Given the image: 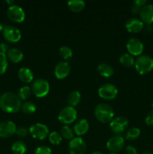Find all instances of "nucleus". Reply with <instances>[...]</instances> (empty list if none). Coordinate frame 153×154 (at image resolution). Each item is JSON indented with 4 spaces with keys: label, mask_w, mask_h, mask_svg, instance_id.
<instances>
[{
    "label": "nucleus",
    "mask_w": 153,
    "mask_h": 154,
    "mask_svg": "<svg viewBox=\"0 0 153 154\" xmlns=\"http://www.w3.org/2000/svg\"><path fill=\"white\" fill-rule=\"evenodd\" d=\"M22 102L19 96L11 92H6L1 96L0 108L9 114H14L21 110Z\"/></svg>",
    "instance_id": "1"
},
{
    "label": "nucleus",
    "mask_w": 153,
    "mask_h": 154,
    "mask_svg": "<svg viewBox=\"0 0 153 154\" xmlns=\"http://www.w3.org/2000/svg\"><path fill=\"white\" fill-rule=\"evenodd\" d=\"M94 114L96 119L103 123H110L114 117L113 109L110 105L106 103L98 104L94 108Z\"/></svg>",
    "instance_id": "2"
},
{
    "label": "nucleus",
    "mask_w": 153,
    "mask_h": 154,
    "mask_svg": "<svg viewBox=\"0 0 153 154\" xmlns=\"http://www.w3.org/2000/svg\"><path fill=\"white\" fill-rule=\"evenodd\" d=\"M134 67L140 75H146L153 69V59L150 56L142 54L135 60Z\"/></svg>",
    "instance_id": "3"
},
{
    "label": "nucleus",
    "mask_w": 153,
    "mask_h": 154,
    "mask_svg": "<svg viewBox=\"0 0 153 154\" xmlns=\"http://www.w3.org/2000/svg\"><path fill=\"white\" fill-rule=\"evenodd\" d=\"M32 92L37 98H44L50 92V84L44 78H37L32 84Z\"/></svg>",
    "instance_id": "4"
},
{
    "label": "nucleus",
    "mask_w": 153,
    "mask_h": 154,
    "mask_svg": "<svg viewBox=\"0 0 153 154\" xmlns=\"http://www.w3.org/2000/svg\"><path fill=\"white\" fill-rule=\"evenodd\" d=\"M77 117V111L74 107L66 106L60 111L58 115V120L64 125H68L74 123Z\"/></svg>",
    "instance_id": "5"
},
{
    "label": "nucleus",
    "mask_w": 153,
    "mask_h": 154,
    "mask_svg": "<svg viewBox=\"0 0 153 154\" xmlns=\"http://www.w3.org/2000/svg\"><path fill=\"white\" fill-rule=\"evenodd\" d=\"M118 90L114 84L106 83L100 86L98 90V96L104 100H112L118 95Z\"/></svg>",
    "instance_id": "6"
},
{
    "label": "nucleus",
    "mask_w": 153,
    "mask_h": 154,
    "mask_svg": "<svg viewBox=\"0 0 153 154\" xmlns=\"http://www.w3.org/2000/svg\"><path fill=\"white\" fill-rule=\"evenodd\" d=\"M30 135L32 138L38 140H44L49 135V129L44 123H36L32 125L28 129Z\"/></svg>",
    "instance_id": "7"
},
{
    "label": "nucleus",
    "mask_w": 153,
    "mask_h": 154,
    "mask_svg": "<svg viewBox=\"0 0 153 154\" xmlns=\"http://www.w3.org/2000/svg\"><path fill=\"white\" fill-rule=\"evenodd\" d=\"M2 35L4 38L7 42L10 43H16L19 42L21 38V32L18 28L14 26L7 25L4 26L2 31Z\"/></svg>",
    "instance_id": "8"
},
{
    "label": "nucleus",
    "mask_w": 153,
    "mask_h": 154,
    "mask_svg": "<svg viewBox=\"0 0 153 154\" xmlns=\"http://www.w3.org/2000/svg\"><path fill=\"white\" fill-rule=\"evenodd\" d=\"M7 16L11 21L14 23H21L25 20L26 14L23 9L18 5L9 6L7 10Z\"/></svg>",
    "instance_id": "9"
},
{
    "label": "nucleus",
    "mask_w": 153,
    "mask_h": 154,
    "mask_svg": "<svg viewBox=\"0 0 153 154\" xmlns=\"http://www.w3.org/2000/svg\"><path fill=\"white\" fill-rule=\"evenodd\" d=\"M70 154H84L86 150V143L81 137H74L68 144Z\"/></svg>",
    "instance_id": "10"
},
{
    "label": "nucleus",
    "mask_w": 153,
    "mask_h": 154,
    "mask_svg": "<svg viewBox=\"0 0 153 154\" xmlns=\"http://www.w3.org/2000/svg\"><path fill=\"white\" fill-rule=\"evenodd\" d=\"M124 139L121 135H114L109 138L106 144V147L111 153H117L119 152L124 148Z\"/></svg>",
    "instance_id": "11"
},
{
    "label": "nucleus",
    "mask_w": 153,
    "mask_h": 154,
    "mask_svg": "<svg viewBox=\"0 0 153 154\" xmlns=\"http://www.w3.org/2000/svg\"><path fill=\"white\" fill-rule=\"evenodd\" d=\"M128 54L132 56H140L143 52V44L140 39L136 38H130L126 44Z\"/></svg>",
    "instance_id": "12"
},
{
    "label": "nucleus",
    "mask_w": 153,
    "mask_h": 154,
    "mask_svg": "<svg viewBox=\"0 0 153 154\" xmlns=\"http://www.w3.org/2000/svg\"><path fill=\"white\" fill-rule=\"evenodd\" d=\"M129 125V121L124 117H117L112 119L110 123V127L111 130L115 134L122 133L128 128Z\"/></svg>",
    "instance_id": "13"
},
{
    "label": "nucleus",
    "mask_w": 153,
    "mask_h": 154,
    "mask_svg": "<svg viewBox=\"0 0 153 154\" xmlns=\"http://www.w3.org/2000/svg\"><path fill=\"white\" fill-rule=\"evenodd\" d=\"M16 126L11 120H4L0 123V138H8L16 134Z\"/></svg>",
    "instance_id": "14"
},
{
    "label": "nucleus",
    "mask_w": 153,
    "mask_h": 154,
    "mask_svg": "<svg viewBox=\"0 0 153 154\" xmlns=\"http://www.w3.org/2000/svg\"><path fill=\"white\" fill-rule=\"evenodd\" d=\"M70 72V66L68 62H58L54 69V75L57 79H64L67 78Z\"/></svg>",
    "instance_id": "15"
},
{
    "label": "nucleus",
    "mask_w": 153,
    "mask_h": 154,
    "mask_svg": "<svg viewBox=\"0 0 153 154\" xmlns=\"http://www.w3.org/2000/svg\"><path fill=\"white\" fill-rule=\"evenodd\" d=\"M140 20L143 23L151 24L153 23V5L146 4L140 11Z\"/></svg>",
    "instance_id": "16"
},
{
    "label": "nucleus",
    "mask_w": 153,
    "mask_h": 154,
    "mask_svg": "<svg viewBox=\"0 0 153 154\" xmlns=\"http://www.w3.org/2000/svg\"><path fill=\"white\" fill-rule=\"evenodd\" d=\"M144 23L140 19L136 17H131L125 23V28L128 32L130 33H138L142 29Z\"/></svg>",
    "instance_id": "17"
},
{
    "label": "nucleus",
    "mask_w": 153,
    "mask_h": 154,
    "mask_svg": "<svg viewBox=\"0 0 153 154\" xmlns=\"http://www.w3.org/2000/svg\"><path fill=\"white\" fill-rule=\"evenodd\" d=\"M88 129H89V123L88 120L85 118L80 119L79 120H77L73 128L74 132L77 135V137L86 135Z\"/></svg>",
    "instance_id": "18"
},
{
    "label": "nucleus",
    "mask_w": 153,
    "mask_h": 154,
    "mask_svg": "<svg viewBox=\"0 0 153 154\" xmlns=\"http://www.w3.org/2000/svg\"><path fill=\"white\" fill-rule=\"evenodd\" d=\"M17 76L18 78L25 84H28L34 81V74L32 71L26 67L20 68L17 72Z\"/></svg>",
    "instance_id": "19"
},
{
    "label": "nucleus",
    "mask_w": 153,
    "mask_h": 154,
    "mask_svg": "<svg viewBox=\"0 0 153 154\" xmlns=\"http://www.w3.org/2000/svg\"><path fill=\"white\" fill-rule=\"evenodd\" d=\"M8 60L14 63H18L21 62L23 59V53L19 48H10L8 53L6 54Z\"/></svg>",
    "instance_id": "20"
},
{
    "label": "nucleus",
    "mask_w": 153,
    "mask_h": 154,
    "mask_svg": "<svg viewBox=\"0 0 153 154\" xmlns=\"http://www.w3.org/2000/svg\"><path fill=\"white\" fill-rule=\"evenodd\" d=\"M98 72L99 75L104 78H110L114 73V69L111 65L108 63H100L98 66Z\"/></svg>",
    "instance_id": "21"
},
{
    "label": "nucleus",
    "mask_w": 153,
    "mask_h": 154,
    "mask_svg": "<svg viewBox=\"0 0 153 154\" xmlns=\"http://www.w3.org/2000/svg\"><path fill=\"white\" fill-rule=\"evenodd\" d=\"M86 6L85 2L82 0H70L68 2V7L73 12H80Z\"/></svg>",
    "instance_id": "22"
},
{
    "label": "nucleus",
    "mask_w": 153,
    "mask_h": 154,
    "mask_svg": "<svg viewBox=\"0 0 153 154\" xmlns=\"http://www.w3.org/2000/svg\"><path fill=\"white\" fill-rule=\"evenodd\" d=\"M118 60H119V63L124 67L130 68L132 66H134L135 60L134 59L133 56L130 55L128 53H124L122 54Z\"/></svg>",
    "instance_id": "23"
},
{
    "label": "nucleus",
    "mask_w": 153,
    "mask_h": 154,
    "mask_svg": "<svg viewBox=\"0 0 153 154\" xmlns=\"http://www.w3.org/2000/svg\"><path fill=\"white\" fill-rule=\"evenodd\" d=\"M81 101V94L77 90H74L69 93L68 96V102L69 104V106H71L74 108Z\"/></svg>",
    "instance_id": "24"
},
{
    "label": "nucleus",
    "mask_w": 153,
    "mask_h": 154,
    "mask_svg": "<svg viewBox=\"0 0 153 154\" xmlns=\"http://www.w3.org/2000/svg\"><path fill=\"white\" fill-rule=\"evenodd\" d=\"M10 149L14 154H25L27 150V147L23 141H16L12 144Z\"/></svg>",
    "instance_id": "25"
},
{
    "label": "nucleus",
    "mask_w": 153,
    "mask_h": 154,
    "mask_svg": "<svg viewBox=\"0 0 153 154\" xmlns=\"http://www.w3.org/2000/svg\"><path fill=\"white\" fill-rule=\"evenodd\" d=\"M37 109L35 104L33 103L32 102L30 101H26V102H22V106H21V110L23 113L26 114H32L34 113Z\"/></svg>",
    "instance_id": "26"
},
{
    "label": "nucleus",
    "mask_w": 153,
    "mask_h": 154,
    "mask_svg": "<svg viewBox=\"0 0 153 154\" xmlns=\"http://www.w3.org/2000/svg\"><path fill=\"white\" fill-rule=\"evenodd\" d=\"M60 134H61L62 137L67 140H71L72 138H74V132L73 129L70 127L68 125H64L61 128L60 130Z\"/></svg>",
    "instance_id": "27"
},
{
    "label": "nucleus",
    "mask_w": 153,
    "mask_h": 154,
    "mask_svg": "<svg viewBox=\"0 0 153 154\" xmlns=\"http://www.w3.org/2000/svg\"><path fill=\"white\" fill-rule=\"evenodd\" d=\"M140 135V129L136 127H131L126 132L125 138L129 141H134L139 138Z\"/></svg>",
    "instance_id": "28"
},
{
    "label": "nucleus",
    "mask_w": 153,
    "mask_h": 154,
    "mask_svg": "<svg viewBox=\"0 0 153 154\" xmlns=\"http://www.w3.org/2000/svg\"><path fill=\"white\" fill-rule=\"evenodd\" d=\"M32 93V92L31 87L26 85L20 88L19 91H18L17 96H19V98L21 99V101L26 100L27 99H28V98L30 97Z\"/></svg>",
    "instance_id": "29"
},
{
    "label": "nucleus",
    "mask_w": 153,
    "mask_h": 154,
    "mask_svg": "<svg viewBox=\"0 0 153 154\" xmlns=\"http://www.w3.org/2000/svg\"><path fill=\"white\" fill-rule=\"evenodd\" d=\"M49 141L53 145H58L62 141V137L58 132L53 131L49 134Z\"/></svg>",
    "instance_id": "30"
},
{
    "label": "nucleus",
    "mask_w": 153,
    "mask_h": 154,
    "mask_svg": "<svg viewBox=\"0 0 153 154\" xmlns=\"http://www.w3.org/2000/svg\"><path fill=\"white\" fill-rule=\"evenodd\" d=\"M146 0H134L130 7V11L133 14L140 13V11L146 4Z\"/></svg>",
    "instance_id": "31"
},
{
    "label": "nucleus",
    "mask_w": 153,
    "mask_h": 154,
    "mask_svg": "<svg viewBox=\"0 0 153 154\" xmlns=\"http://www.w3.org/2000/svg\"><path fill=\"white\" fill-rule=\"evenodd\" d=\"M59 54L64 60H67L71 58L72 56H73V52H72V50L70 49V48L64 45L59 48Z\"/></svg>",
    "instance_id": "32"
},
{
    "label": "nucleus",
    "mask_w": 153,
    "mask_h": 154,
    "mask_svg": "<svg viewBox=\"0 0 153 154\" xmlns=\"http://www.w3.org/2000/svg\"><path fill=\"white\" fill-rule=\"evenodd\" d=\"M8 59L6 54L0 53V75L6 72L8 69Z\"/></svg>",
    "instance_id": "33"
},
{
    "label": "nucleus",
    "mask_w": 153,
    "mask_h": 154,
    "mask_svg": "<svg viewBox=\"0 0 153 154\" xmlns=\"http://www.w3.org/2000/svg\"><path fill=\"white\" fill-rule=\"evenodd\" d=\"M29 133L28 132V129L27 128H26L25 126H19V127L16 128V135L18 137H20V138H26V137L28 135V134Z\"/></svg>",
    "instance_id": "34"
},
{
    "label": "nucleus",
    "mask_w": 153,
    "mask_h": 154,
    "mask_svg": "<svg viewBox=\"0 0 153 154\" xmlns=\"http://www.w3.org/2000/svg\"><path fill=\"white\" fill-rule=\"evenodd\" d=\"M34 154H52V150L46 146H40L34 150Z\"/></svg>",
    "instance_id": "35"
},
{
    "label": "nucleus",
    "mask_w": 153,
    "mask_h": 154,
    "mask_svg": "<svg viewBox=\"0 0 153 154\" xmlns=\"http://www.w3.org/2000/svg\"><path fill=\"white\" fill-rule=\"evenodd\" d=\"M145 122L148 126H153V109L148 113L146 117Z\"/></svg>",
    "instance_id": "36"
},
{
    "label": "nucleus",
    "mask_w": 153,
    "mask_h": 154,
    "mask_svg": "<svg viewBox=\"0 0 153 154\" xmlns=\"http://www.w3.org/2000/svg\"><path fill=\"white\" fill-rule=\"evenodd\" d=\"M9 47L8 45V44H6L5 42H2V43L0 44V53L1 54H6L8 53V51H9Z\"/></svg>",
    "instance_id": "37"
},
{
    "label": "nucleus",
    "mask_w": 153,
    "mask_h": 154,
    "mask_svg": "<svg viewBox=\"0 0 153 154\" xmlns=\"http://www.w3.org/2000/svg\"><path fill=\"white\" fill-rule=\"evenodd\" d=\"M125 153L126 154H137V151L134 146L128 145L125 147Z\"/></svg>",
    "instance_id": "38"
},
{
    "label": "nucleus",
    "mask_w": 153,
    "mask_h": 154,
    "mask_svg": "<svg viewBox=\"0 0 153 154\" xmlns=\"http://www.w3.org/2000/svg\"><path fill=\"white\" fill-rule=\"evenodd\" d=\"M3 29H4V26H2V24L0 23V33L2 32Z\"/></svg>",
    "instance_id": "39"
},
{
    "label": "nucleus",
    "mask_w": 153,
    "mask_h": 154,
    "mask_svg": "<svg viewBox=\"0 0 153 154\" xmlns=\"http://www.w3.org/2000/svg\"><path fill=\"white\" fill-rule=\"evenodd\" d=\"M91 154H104V153H100V152L99 151H95V152H93V153H92Z\"/></svg>",
    "instance_id": "40"
},
{
    "label": "nucleus",
    "mask_w": 153,
    "mask_h": 154,
    "mask_svg": "<svg viewBox=\"0 0 153 154\" xmlns=\"http://www.w3.org/2000/svg\"><path fill=\"white\" fill-rule=\"evenodd\" d=\"M142 154H153V153H151V152H144V153H142Z\"/></svg>",
    "instance_id": "41"
},
{
    "label": "nucleus",
    "mask_w": 153,
    "mask_h": 154,
    "mask_svg": "<svg viewBox=\"0 0 153 154\" xmlns=\"http://www.w3.org/2000/svg\"><path fill=\"white\" fill-rule=\"evenodd\" d=\"M109 154H117V153H110Z\"/></svg>",
    "instance_id": "42"
},
{
    "label": "nucleus",
    "mask_w": 153,
    "mask_h": 154,
    "mask_svg": "<svg viewBox=\"0 0 153 154\" xmlns=\"http://www.w3.org/2000/svg\"><path fill=\"white\" fill-rule=\"evenodd\" d=\"M152 108H153V102H152Z\"/></svg>",
    "instance_id": "43"
},
{
    "label": "nucleus",
    "mask_w": 153,
    "mask_h": 154,
    "mask_svg": "<svg viewBox=\"0 0 153 154\" xmlns=\"http://www.w3.org/2000/svg\"><path fill=\"white\" fill-rule=\"evenodd\" d=\"M0 99H1V95H0Z\"/></svg>",
    "instance_id": "44"
}]
</instances>
